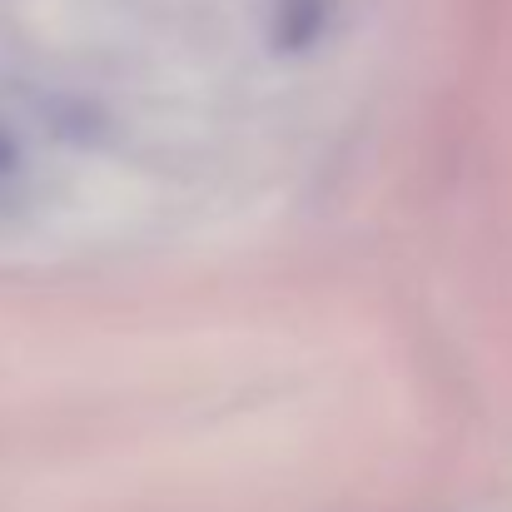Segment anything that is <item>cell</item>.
Wrapping results in <instances>:
<instances>
[{"instance_id":"6da1fadb","label":"cell","mask_w":512,"mask_h":512,"mask_svg":"<svg viewBox=\"0 0 512 512\" xmlns=\"http://www.w3.org/2000/svg\"><path fill=\"white\" fill-rule=\"evenodd\" d=\"M329 25V0H279L274 5V50H309Z\"/></svg>"},{"instance_id":"7a4b0ae2","label":"cell","mask_w":512,"mask_h":512,"mask_svg":"<svg viewBox=\"0 0 512 512\" xmlns=\"http://www.w3.org/2000/svg\"><path fill=\"white\" fill-rule=\"evenodd\" d=\"M10 165H15V145H10V140L0 135V179L10 174Z\"/></svg>"}]
</instances>
